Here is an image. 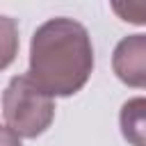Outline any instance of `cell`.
Returning <instances> with one entry per match:
<instances>
[{"label":"cell","instance_id":"obj_1","mask_svg":"<svg viewBox=\"0 0 146 146\" xmlns=\"http://www.w3.org/2000/svg\"><path fill=\"white\" fill-rule=\"evenodd\" d=\"M94 71V46L87 27L57 16L41 23L30 41L27 75L48 94L68 98L78 94Z\"/></svg>","mask_w":146,"mask_h":146},{"label":"cell","instance_id":"obj_2","mask_svg":"<svg viewBox=\"0 0 146 146\" xmlns=\"http://www.w3.org/2000/svg\"><path fill=\"white\" fill-rule=\"evenodd\" d=\"M2 116L14 135L34 139L50 128L55 103L30 75H14L2 94Z\"/></svg>","mask_w":146,"mask_h":146},{"label":"cell","instance_id":"obj_3","mask_svg":"<svg viewBox=\"0 0 146 146\" xmlns=\"http://www.w3.org/2000/svg\"><path fill=\"white\" fill-rule=\"evenodd\" d=\"M114 75L135 89H146V34L123 36L112 55Z\"/></svg>","mask_w":146,"mask_h":146},{"label":"cell","instance_id":"obj_4","mask_svg":"<svg viewBox=\"0 0 146 146\" xmlns=\"http://www.w3.org/2000/svg\"><path fill=\"white\" fill-rule=\"evenodd\" d=\"M119 125L130 146H146V96L128 98L121 105Z\"/></svg>","mask_w":146,"mask_h":146},{"label":"cell","instance_id":"obj_5","mask_svg":"<svg viewBox=\"0 0 146 146\" xmlns=\"http://www.w3.org/2000/svg\"><path fill=\"white\" fill-rule=\"evenodd\" d=\"M18 55V25L9 16H0V71H5Z\"/></svg>","mask_w":146,"mask_h":146},{"label":"cell","instance_id":"obj_6","mask_svg":"<svg viewBox=\"0 0 146 146\" xmlns=\"http://www.w3.org/2000/svg\"><path fill=\"white\" fill-rule=\"evenodd\" d=\"M112 11L132 25H146V2L144 0H123V2H112Z\"/></svg>","mask_w":146,"mask_h":146},{"label":"cell","instance_id":"obj_7","mask_svg":"<svg viewBox=\"0 0 146 146\" xmlns=\"http://www.w3.org/2000/svg\"><path fill=\"white\" fill-rule=\"evenodd\" d=\"M0 146H23V144H21L18 135H14L9 128H2V132H0Z\"/></svg>","mask_w":146,"mask_h":146},{"label":"cell","instance_id":"obj_8","mask_svg":"<svg viewBox=\"0 0 146 146\" xmlns=\"http://www.w3.org/2000/svg\"><path fill=\"white\" fill-rule=\"evenodd\" d=\"M0 132H2V128H0Z\"/></svg>","mask_w":146,"mask_h":146}]
</instances>
